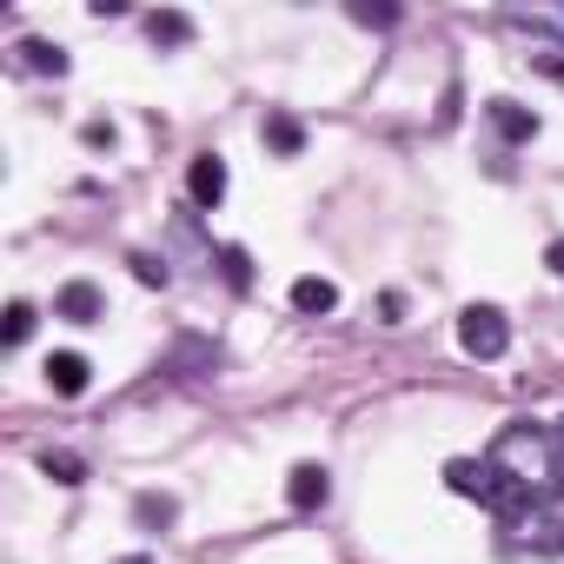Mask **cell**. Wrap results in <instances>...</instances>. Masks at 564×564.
Returning <instances> with one entry per match:
<instances>
[{
  "label": "cell",
  "instance_id": "1",
  "mask_svg": "<svg viewBox=\"0 0 564 564\" xmlns=\"http://www.w3.org/2000/svg\"><path fill=\"white\" fill-rule=\"evenodd\" d=\"M491 465L524 491H551L557 485V425H505L491 445Z\"/></svg>",
  "mask_w": 564,
  "mask_h": 564
},
{
  "label": "cell",
  "instance_id": "2",
  "mask_svg": "<svg viewBox=\"0 0 564 564\" xmlns=\"http://www.w3.org/2000/svg\"><path fill=\"white\" fill-rule=\"evenodd\" d=\"M445 485H452L458 498H478V505H485V511H498L505 524L531 511V491H524V485H511L491 458H452V465H445Z\"/></svg>",
  "mask_w": 564,
  "mask_h": 564
},
{
  "label": "cell",
  "instance_id": "3",
  "mask_svg": "<svg viewBox=\"0 0 564 564\" xmlns=\"http://www.w3.org/2000/svg\"><path fill=\"white\" fill-rule=\"evenodd\" d=\"M498 21H505L511 34L544 41V47H538V61H544L551 74H564V61H557V54H564V8H505Z\"/></svg>",
  "mask_w": 564,
  "mask_h": 564
},
{
  "label": "cell",
  "instance_id": "4",
  "mask_svg": "<svg viewBox=\"0 0 564 564\" xmlns=\"http://www.w3.org/2000/svg\"><path fill=\"white\" fill-rule=\"evenodd\" d=\"M458 346H465L471 359H505V346H511L505 313H498V306H465V313H458Z\"/></svg>",
  "mask_w": 564,
  "mask_h": 564
},
{
  "label": "cell",
  "instance_id": "5",
  "mask_svg": "<svg viewBox=\"0 0 564 564\" xmlns=\"http://www.w3.org/2000/svg\"><path fill=\"white\" fill-rule=\"evenodd\" d=\"M54 313H61V319H74V326H94V319L107 313V300H100L94 279H67V286L54 293Z\"/></svg>",
  "mask_w": 564,
  "mask_h": 564
},
{
  "label": "cell",
  "instance_id": "6",
  "mask_svg": "<svg viewBox=\"0 0 564 564\" xmlns=\"http://www.w3.org/2000/svg\"><path fill=\"white\" fill-rule=\"evenodd\" d=\"M186 193H193V206H206V213H213V206L226 199V160H219V153H199V160H193V173H186Z\"/></svg>",
  "mask_w": 564,
  "mask_h": 564
},
{
  "label": "cell",
  "instance_id": "7",
  "mask_svg": "<svg viewBox=\"0 0 564 564\" xmlns=\"http://www.w3.org/2000/svg\"><path fill=\"white\" fill-rule=\"evenodd\" d=\"M286 498H293V511H319V505L333 498V471H326V465H293Z\"/></svg>",
  "mask_w": 564,
  "mask_h": 564
},
{
  "label": "cell",
  "instance_id": "8",
  "mask_svg": "<svg viewBox=\"0 0 564 564\" xmlns=\"http://www.w3.org/2000/svg\"><path fill=\"white\" fill-rule=\"evenodd\" d=\"M485 120L511 140V147H524V140H538V113L531 107H518V100H485Z\"/></svg>",
  "mask_w": 564,
  "mask_h": 564
},
{
  "label": "cell",
  "instance_id": "9",
  "mask_svg": "<svg viewBox=\"0 0 564 564\" xmlns=\"http://www.w3.org/2000/svg\"><path fill=\"white\" fill-rule=\"evenodd\" d=\"M557 531H564V524H557L551 511H524V518H511V544H531V551H564Z\"/></svg>",
  "mask_w": 564,
  "mask_h": 564
},
{
  "label": "cell",
  "instance_id": "10",
  "mask_svg": "<svg viewBox=\"0 0 564 564\" xmlns=\"http://www.w3.org/2000/svg\"><path fill=\"white\" fill-rule=\"evenodd\" d=\"M293 306H300L306 319H319V313L339 306V286H333V279H319V272H306V279H293Z\"/></svg>",
  "mask_w": 564,
  "mask_h": 564
},
{
  "label": "cell",
  "instance_id": "11",
  "mask_svg": "<svg viewBox=\"0 0 564 564\" xmlns=\"http://www.w3.org/2000/svg\"><path fill=\"white\" fill-rule=\"evenodd\" d=\"M87 372H94V366H87L80 352H54V359H47V386H54L61 399H80V392H87Z\"/></svg>",
  "mask_w": 564,
  "mask_h": 564
},
{
  "label": "cell",
  "instance_id": "12",
  "mask_svg": "<svg viewBox=\"0 0 564 564\" xmlns=\"http://www.w3.org/2000/svg\"><path fill=\"white\" fill-rule=\"evenodd\" d=\"M14 54H21V67H28V74H54V80L67 74V47H54V41H21Z\"/></svg>",
  "mask_w": 564,
  "mask_h": 564
},
{
  "label": "cell",
  "instance_id": "13",
  "mask_svg": "<svg viewBox=\"0 0 564 564\" xmlns=\"http://www.w3.org/2000/svg\"><path fill=\"white\" fill-rule=\"evenodd\" d=\"M133 518H140L147 531H166V524L180 518V498H173V491H140V498H133Z\"/></svg>",
  "mask_w": 564,
  "mask_h": 564
},
{
  "label": "cell",
  "instance_id": "14",
  "mask_svg": "<svg viewBox=\"0 0 564 564\" xmlns=\"http://www.w3.org/2000/svg\"><path fill=\"white\" fill-rule=\"evenodd\" d=\"M259 133H265V147H272V153H300V147H306V133H300V120H293V113H265V127H259Z\"/></svg>",
  "mask_w": 564,
  "mask_h": 564
},
{
  "label": "cell",
  "instance_id": "15",
  "mask_svg": "<svg viewBox=\"0 0 564 564\" xmlns=\"http://www.w3.org/2000/svg\"><path fill=\"white\" fill-rule=\"evenodd\" d=\"M147 34H153V47H186L193 41V21L166 8V14H147Z\"/></svg>",
  "mask_w": 564,
  "mask_h": 564
},
{
  "label": "cell",
  "instance_id": "16",
  "mask_svg": "<svg viewBox=\"0 0 564 564\" xmlns=\"http://www.w3.org/2000/svg\"><path fill=\"white\" fill-rule=\"evenodd\" d=\"M28 333H34V306H28V300H14V306H8V319H0V346H28Z\"/></svg>",
  "mask_w": 564,
  "mask_h": 564
},
{
  "label": "cell",
  "instance_id": "17",
  "mask_svg": "<svg viewBox=\"0 0 564 564\" xmlns=\"http://www.w3.org/2000/svg\"><path fill=\"white\" fill-rule=\"evenodd\" d=\"M41 471H47L54 485H80V478H87V465H80L74 452H41Z\"/></svg>",
  "mask_w": 564,
  "mask_h": 564
},
{
  "label": "cell",
  "instance_id": "18",
  "mask_svg": "<svg viewBox=\"0 0 564 564\" xmlns=\"http://www.w3.org/2000/svg\"><path fill=\"white\" fill-rule=\"evenodd\" d=\"M133 279H140V286H166V259H153V252H133Z\"/></svg>",
  "mask_w": 564,
  "mask_h": 564
},
{
  "label": "cell",
  "instance_id": "19",
  "mask_svg": "<svg viewBox=\"0 0 564 564\" xmlns=\"http://www.w3.org/2000/svg\"><path fill=\"white\" fill-rule=\"evenodd\" d=\"M352 21H359V28H392L399 8H372V0H352Z\"/></svg>",
  "mask_w": 564,
  "mask_h": 564
},
{
  "label": "cell",
  "instance_id": "20",
  "mask_svg": "<svg viewBox=\"0 0 564 564\" xmlns=\"http://www.w3.org/2000/svg\"><path fill=\"white\" fill-rule=\"evenodd\" d=\"M226 279H232V286H252V265H246L239 246H226Z\"/></svg>",
  "mask_w": 564,
  "mask_h": 564
},
{
  "label": "cell",
  "instance_id": "21",
  "mask_svg": "<svg viewBox=\"0 0 564 564\" xmlns=\"http://www.w3.org/2000/svg\"><path fill=\"white\" fill-rule=\"evenodd\" d=\"M544 265H551V272L564 279V239H551V252H544Z\"/></svg>",
  "mask_w": 564,
  "mask_h": 564
},
{
  "label": "cell",
  "instance_id": "22",
  "mask_svg": "<svg viewBox=\"0 0 564 564\" xmlns=\"http://www.w3.org/2000/svg\"><path fill=\"white\" fill-rule=\"evenodd\" d=\"M557 485H564V425H557Z\"/></svg>",
  "mask_w": 564,
  "mask_h": 564
},
{
  "label": "cell",
  "instance_id": "23",
  "mask_svg": "<svg viewBox=\"0 0 564 564\" xmlns=\"http://www.w3.org/2000/svg\"><path fill=\"white\" fill-rule=\"evenodd\" d=\"M120 564H153V557H120Z\"/></svg>",
  "mask_w": 564,
  "mask_h": 564
}]
</instances>
